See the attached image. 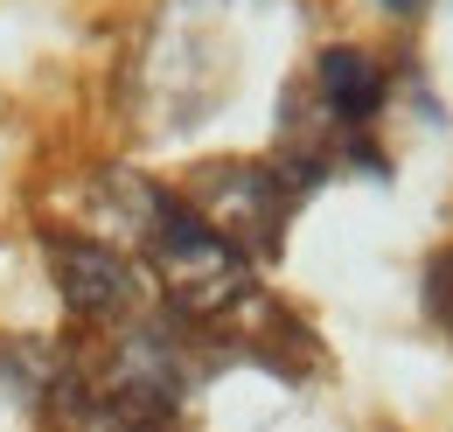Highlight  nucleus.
<instances>
[{"label":"nucleus","mask_w":453,"mask_h":432,"mask_svg":"<svg viewBox=\"0 0 453 432\" xmlns=\"http://www.w3.org/2000/svg\"><path fill=\"white\" fill-rule=\"evenodd\" d=\"M181 196H188V210L203 216L217 237H230L251 266H273V258H280L286 230H293V216H300V196L273 174V161H251V154L196 161L181 174Z\"/></svg>","instance_id":"1"},{"label":"nucleus","mask_w":453,"mask_h":432,"mask_svg":"<svg viewBox=\"0 0 453 432\" xmlns=\"http://www.w3.org/2000/svg\"><path fill=\"white\" fill-rule=\"evenodd\" d=\"M50 279H57L63 307L84 328H119V321H133V314L147 307L140 266H133L119 244L91 237V230H50Z\"/></svg>","instance_id":"2"},{"label":"nucleus","mask_w":453,"mask_h":432,"mask_svg":"<svg viewBox=\"0 0 453 432\" xmlns=\"http://www.w3.org/2000/svg\"><path fill=\"white\" fill-rule=\"evenodd\" d=\"M307 91L342 133H377L384 112L397 105V63L370 42H328L307 63Z\"/></svg>","instance_id":"3"},{"label":"nucleus","mask_w":453,"mask_h":432,"mask_svg":"<svg viewBox=\"0 0 453 432\" xmlns=\"http://www.w3.org/2000/svg\"><path fill=\"white\" fill-rule=\"evenodd\" d=\"M418 314L453 349V244H433L426 266H418Z\"/></svg>","instance_id":"4"},{"label":"nucleus","mask_w":453,"mask_h":432,"mask_svg":"<svg viewBox=\"0 0 453 432\" xmlns=\"http://www.w3.org/2000/svg\"><path fill=\"white\" fill-rule=\"evenodd\" d=\"M384 21H397V28H418L426 14H433V0H370Z\"/></svg>","instance_id":"5"},{"label":"nucleus","mask_w":453,"mask_h":432,"mask_svg":"<svg viewBox=\"0 0 453 432\" xmlns=\"http://www.w3.org/2000/svg\"><path fill=\"white\" fill-rule=\"evenodd\" d=\"M370 432H391V426H370Z\"/></svg>","instance_id":"6"}]
</instances>
